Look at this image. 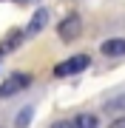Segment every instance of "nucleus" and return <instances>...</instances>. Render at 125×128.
I'll return each mask as SVG.
<instances>
[{
  "instance_id": "obj_10",
  "label": "nucleus",
  "mask_w": 125,
  "mask_h": 128,
  "mask_svg": "<svg viewBox=\"0 0 125 128\" xmlns=\"http://www.w3.org/2000/svg\"><path fill=\"white\" fill-rule=\"evenodd\" d=\"M51 128H77V125H74V122H68V120H60V122H54Z\"/></svg>"
},
{
  "instance_id": "obj_1",
  "label": "nucleus",
  "mask_w": 125,
  "mask_h": 128,
  "mask_svg": "<svg viewBox=\"0 0 125 128\" xmlns=\"http://www.w3.org/2000/svg\"><path fill=\"white\" fill-rule=\"evenodd\" d=\"M88 66H91V57L88 54H74V57H68V60H63V63L54 66V77H71V74L85 71Z\"/></svg>"
},
{
  "instance_id": "obj_7",
  "label": "nucleus",
  "mask_w": 125,
  "mask_h": 128,
  "mask_svg": "<svg viewBox=\"0 0 125 128\" xmlns=\"http://www.w3.org/2000/svg\"><path fill=\"white\" fill-rule=\"evenodd\" d=\"M74 125H77V128H100V120L94 117V114H80V117L74 120Z\"/></svg>"
},
{
  "instance_id": "obj_4",
  "label": "nucleus",
  "mask_w": 125,
  "mask_h": 128,
  "mask_svg": "<svg viewBox=\"0 0 125 128\" xmlns=\"http://www.w3.org/2000/svg\"><path fill=\"white\" fill-rule=\"evenodd\" d=\"M26 40V32H20V28H14V32H9L3 37V43H0V57L3 54H11L14 48H20V43Z\"/></svg>"
},
{
  "instance_id": "obj_5",
  "label": "nucleus",
  "mask_w": 125,
  "mask_h": 128,
  "mask_svg": "<svg viewBox=\"0 0 125 128\" xmlns=\"http://www.w3.org/2000/svg\"><path fill=\"white\" fill-rule=\"evenodd\" d=\"M100 51L105 57H125V40L122 37H114V40H105L100 46Z\"/></svg>"
},
{
  "instance_id": "obj_8",
  "label": "nucleus",
  "mask_w": 125,
  "mask_h": 128,
  "mask_svg": "<svg viewBox=\"0 0 125 128\" xmlns=\"http://www.w3.org/2000/svg\"><path fill=\"white\" fill-rule=\"evenodd\" d=\"M28 120H31V108H23V111L17 114V120H14V125H17V128H26Z\"/></svg>"
},
{
  "instance_id": "obj_2",
  "label": "nucleus",
  "mask_w": 125,
  "mask_h": 128,
  "mask_svg": "<svg viewBox=\"0 0 125 128\" xmlns=\"http://www.w3.org/2000/svg\"><path fill=\"white\" fill-rule=\"evenodd\" d=\"M80 32H83V20H80V14H68V17H63V23L57 26V34H60V40H65V43L77 40Z\"/></svg>"
},
{
  "instance_id": "obj_3",
  "label": "nucleus",
  "mask_w": 125,
  "mask_h": 128,
  "mask_svg": "<svg viewBox=\"0 0 125 128\" xmlns=\"http://www.w3.org/2000/svg\"><path fill=\"white\" fill-rule=\"evenodd\" d=\"M28 86H31V77H28V74H11V77L0 86V100H6V97L23 91V88H28Z\"/></svg>"
},
{
  "instance_id": "obj_11",
  "label": "nucleus",
  "mask_w": 125,
  "mask_h": 128,
  "mask_svg": "<svg viewBox=\"0 0 125 128\" xmlns=\"http://www.w3.org/2000/svg\"><path fill=\"white\" fill-rule=\"evenodd\" d=\"M108 128H125V117H117V120H114V122L108 125Z\"/></svg>"
},
{
  "instance_id": "obj_9",
  "label": "nucleus",
  "mask_w": 125,
  "mask_h": 128,
  "mask_svg": "<svg viewBox=\"0 0 125 128\" xmlns=\"http://www.w3.org/2000/svg\"><path fill=\"white\" fill-rule=\"evenodd\" d=\"M105 108H108V111H117V108H125V97H120V100H108V102H105Z\"/></svg>"
},
{
  "instance_id": "obj_12",
  "label": "nucleus",
  "mask_w": 125,
  "mask_h": 128,
  "mask_svg": "<svg viewBox=\"0 0 125 128\" xmlns=\"http://www.w3.org/2000/svg\"><path fill=\"white\" fill-rule=\"evenodd\" d=\"M17 3H37V0H17Z\"/></svg>"
},
{
  "instance_id": "obj_6",
  "label": "nucleus",
  "mask_w": 125,
  "mask_h": 128,
  "mask_svg": "<svg viewBox=\"0 0 125 128\" xmlns=\"http://www.w3.org/2000/svg\"><path fill=\"white\" fill-rule=\"evenodd\" d=\"M46 23H48V12L46 9H37L34 17H31V23H28V28H26V34H40L43 28H46Z\"/></svg>"
}]
</instances>
